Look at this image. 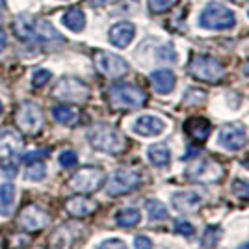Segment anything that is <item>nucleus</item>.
I'll return each instance as SVG.
<instances>
[{"label":"nucleus","instance_id":"f257e3e1","mask_svg":"<svg viewBox=\"0 0 249 249\" xmlns=\"http://www.w3.org/2000/svg\"><path fill=\"white\" fill-rule=\"evenodd\" d=\"M13 34L21 41L32 43V45H62L65 43L63 36L52 26L47 19L41 17H17L13 21Z\"/></svg>","mask_w":249,"mask_h":249},{"label":"nucleus","instance_id":"f03ea898","mask_svg":"<svg viewBox=\"0 0 249 249\" xmlns=\"http://www.w3.org/2000/svg\"><path fill=\"white\" fill-rule=\"evenodd\" d=\"M88 142L93 149L112 156L121 155L128 147V142H126L123 132L119 128L106 123L93 124L89 128V132H88Z\"/></svg>","mask_w":249,"mask_h":249},{"label":"nucleus","instance_id":"7ed1b4c3","mask_svg":"<svg viewBox=\"0 0 249 249\" xmlns=\"http://www.w3.org/2000/svg\"><path fill=\"white\" fill-rule=\"evenodd\" d=\"M110 106L115 110H138L147 103V93L134 84H115L108 91Z\"/></svg>","mask_w":249,"mask_h":249},{"label":"nucleus","instance_id":"20e7f679","mask_svg":"<svg viewBox=\"0 0 249 249\" xmlns=\"http://www.w3.org/2000/svg\"><path fill=\"white\" fill-rule=\"evenodd\" d=\"M199 24L207 30H229L236 24V15L219 2H210L199 15Z\"/></svg>","mask_w":249,"mask_h":249},{"label":"nucleus","instance_id":"39448f33","mask_svg":"<svg viewBox=\"0 0 249 249\" xmlns=\"http://www.w3.org/2000/svg\"><path fill=\"white\" fill-rule=\"evenodd\" d=\"M21 136L11 130L0 132V167L8 175H17V155L21 153Z\"/></svg>","mask_w":249,"mask_h":249},{"label":"nucleus","instance_id":"423d86ee","mask_svg":"<svg viewBox=\"0 0 249 249\" xmlns=\"http://www.w3.org/2000/svg\"><path fill=\"white\" fill-rule=\"evenodd\" d=\"M225 175V169L214 158H201L186 169V177L197 184H216Z\"/></svg>","mask_w":249,"mask_h":249},{"label":"nucleus","instance_id":"0eeeda50","mask_svg":"<svg viewBox=\"0 0 249 249\" xmlns=\"http://www.w3.org/2000/svg\"><path fill=\"white\" fill-rule=\"evenodd\" d=\"M15 124L22 134L36 136L45 124V115L37 104L22 103L15 112Z\"/></svg>","mask_w":249,"mask_h":249},{"label":"nucleus","instance_id":"6e6552de","mask_svg":"<svg viewBox=\"0 0 249 249\" xmlns=\"http://www.w3.org/2000/svg\"><path fill=\"white\" fill-rule=\"evenodd\" d=\"M89 88L88 84H84L82 80L78 78H73V76H65L60 82L56 84L52 95L60 101H65V103H76L82 104L89 99Z\"/></svg>","mask_w":249,"mask_h":249},{"label":"nucleus","instance_id":"1a4fd4ad","mask_svg":"<svg viewBox=\"0 0 249 249\" xmlns=\"http://www.w3.org/2000/svg\"><path fill=\"white\" fill-rule=\"evenodd\" d=\"M190 74L203 82L218 84L225 76V67L210 56H197L190 63Z\"/></svg>","mask_w":249,"mask_h":249},{"label":"nucleus","instance_id":"9d476101","mask_svg":"<svg viewBox=\"0 0 249 249\" xmlns=\"http://www.w3.org/2000/svg\"><path fill=\"white\" fill-rule=\"evenodd\" d=\"M142 184V175L134 171V169H117L114 175L108 178L106 184V194L117 197V196H124L130 194L132 190Z\"/></svg>","mask_w":249,"mask_h":249},{"label":"nucleus","instance_id":"9b49d317","mask_svg":"<svg viewBox=\"0 0 249 249\" xmlns=\"http://www.w3.org/2000/svg\"><path fill=\"white\" fill-rule=\"evenodd\" d=\"M104 178H106V177H104L103 169L88 166V167L78 169V171L71 177L69 184H71L73 190L80 192V194H93V192H97L99 188L103 186Z\"/></svg>","mask_w":249,"mask_h":249},{"label":"nucleus","instance_id":"f8f14e48","mask_svg":"<svg viewBox=\"0 0 249 249\" xmlns=\"http://www.w3.org/2000/svg\"><path fill=\"white\" fill-rule=\"evenodd\" d=\"M95 67L99 69V73H103L108 78H121L130 69V65L124 62L121 56L104 51L95 54Z\"/></svg>","mask_w":249,"mask_h":249},{"label":"nucleus","instance_id":"ddd939ff","mask_svg":"<svg viewBox=\"0 0 249 249\" xmlns=\"http://www.w3.org/2000/svg\"><path fill=\"white\" fill-rule=\"evenodd\" d=\"M49 223H51L49 212L43 210L41 207H37V205L24 207L17 216V225L24 231H28V232H37V231L47 227Z\"/></svg>","mask_w":249,"mask_h":249},{"label":"nucleus","instance_id":"4468645a","mask_svg":"<svg viewBox=\"0 0 249 249\" xmlns=\"http://www.w3.org/2000/svg\"><path fill=\"white\" fill-rule=\"evenodd\" d=\"M246 128L242 124H225L221 130H219V145L227 151H238L242 147L246 145Z\"/></svg>","mask_w":249,"mask_h":249},{"label":"nucleus","instance_id":"2eb2a0df","mask_svg":"<svg viewBox=\"0 0 249 249\" xmlns=\"http://www.w3.org/2000/svg\"><path fill=\"white\" fill-rule=\"evenodd\" d=\"M205 199L199 192L188 190V192H177L171 197V205L175 210L182 212V214H196L199 208L203 207Z\"/></svg>","mask_w":249,"mask_h":249},{"label":"nucleus","instance_id":"dca6fc26","mask_svg":"<svg viewBox=\"0 0 249 249\" xmlns=\"http://www.w3.org/2000/svg\"><path fill=\"white\" fill-rule=\"evenodd\" d=\"M182 128H184L188 138L194 140V142H197V143L207 142L210 132H212V124L205 117H190V119L184 121Z\"/></svg>","mask_w":249,"mask_h":249},{"label":"nucleus","instance_id":"f3484780","mask_svg":"<svg viewBox=\"0 0 249 249\" xmlns=\"http://www.w3.org/2000/svg\"><path fill=\"white\" fill-rule=\"evenodd\" d=\"M132 130H134L136 134L145 136V138L160 136L166 130V123L160 117H156V115H142V117L136 119Z\"/></svg>","mask_w":249,"mask_h":249},{"label":"nucleus","instance_id":"a211bd4d","mask_svg":"<svg viewBox=\"0 0 249 249\" xmlns=\"http://www.w3.org/2000/svg\"><path fill=\"white\" fill-rule=\"evenodd\" d=\"M136 36V28L132 22H117L114 24L112 28H110V34H108V37H110V41L112 45H115L117 49H124V47H128L132 39H134Z\"/></svg>","mask_w":249,"mask_h":249},{"label":"nucleus","instance_id":"6ab92c4d","mask_svg":"<svg viewBox=\"0 0 249 249\" xmlns=\"http://www.w3.org/2000/svg\"><path fill=\"white\" fill-rule=\"evenodd\" d=\"M97 208H99L97 201H93V199H89V197H82V196L71 197L65 201V210H67L71 216H74V218L91 216Z\"/></svg>","mask_w":249,"mask_h":249},{"label":"nucleus","instance_id":"aec40b11","mask_svg":"<svg viewBox=\"0 0 249 249\" xmlns=\"http://www.w3.org/2000/svg\"><path fill=\"white\" fill-rule=\"evenodd\" d=\"M151 84H153L156 93L167 95L175 89L177 76H175V73L169 71V69H158L155 73H151Z\"/></svg>","mask_w":249,"mask_h":249},{"label":"nucleus","instance_id":"412c9836","mask_svg":"<svg viewBox=\"0 0 249 249\" xmlns=\"http://www.w3.org/2000/svg\"><path fill=\"white\" fill-rule=\"evenodd\" d=\"M52 117L54 121H58L60 124H65V126H74L80 121V112L73 108V106H65V104H60V106H54L52 108Z\"/></svg>","mask_w":249,"mask_h":249},{"label":"nucleus","instance_id":"4be33fe9","mask_svg":"<svg viewBox=\"0 0 249 249\" xmlns=\"http://www.w3.org/2000/svg\"><path fill=\"white\" fill-rule=\"evenodd\" d=\"M147 158L149 162L156 167H166L171 162V151L164 143H155L147 149Z\"/></svg>","mask_w":249,"mask_h":249},{"label":"nucleus","instance_id":"5701e85b","mask_svg":"<svg viewBox=\"0 0 249 249\" xmlns=\"http://www.w3.org/2000/svg\"><path fill=\"white\" fill-rule=\"evenodd\" d=\"M13 205H15V186L11 182H6L0 186V214L11 216Z\"/></svg>","mask_w":249,"mask_h":249},{"label":"nucleus","instance_id":"b1692460","mask_svg":"<svg viewBox=\"0 0 249 249\" xmlns=\"http://www.w3.org/2000/svg\"><path fill=\"white\" fill-rule=\"evenodd\" d=\"M62 21L69 30L82 32L84 26H86V15H84V11L80 8H71V10L65 11Z\"/></svg>","mask_w":249,"mask_h":249},{"label":"nucleus","instance_id":"393cba45","mask_svg":"<svg viewBox=\"0 0 249 249\" xmlns=\"http://www.w3.org/2000/svg\"><path fill=\"white\" fill-rule=\"evenodd\" d=\"M145 208L151 221H166L169 218V212H167L166 205L162 201H158V199H149L145 203Z\"/></svg>","mask_w":249,"mask_h":249},{"label":"nucleus","instance_id":"a878e982","mask_svg":"<svg viewBox=\"0 0 249 249\" xmlns=\"http://www.w3.org/2000/svg\"><path fill=\"white\" fill-rule=\"evenodd\" d=\"M140 219H142V214H140L138 208H124V210H121V212L115 216L117 225H119V227H124V229L138 225Z\"/></svg>","mask_w":249,"mask_h":249},{"label":"nucleus","instance_id":"bb28decb","mask_svg":"<svg viewBox=\"0 0 249 249\" xmlns=\"http://www.w3.org/2000/svg\"><path fill=\"white\" fill-rule=\"evenodd\" d=\"M219 238H221V229L218 225H210L203 234V246L205 248H214L219 242Z\"/></svg>","mask_w":249,"mask_h":249},{"label":"nucleus","instance_id":"cd10ccee","mask_svg":"<svg viewBox=\"0 0 249 249\" xmlns=\"http://www.w3.org/2000/svg\"><path fill=\"white\" fill-rule=\"evenodd\" d=\"M205 99H207V93H205V91L192 88V89H188L186 93H184V97H182V103L188 104V106H197V104L205 103Z\"/></svg>","mask_w":249,"mask_h":249},{"label":"nucleus","instance_id":"c85d7f7f","mask_svg":"<svg viewBox=\"0 0 249 249\" xmlns=\"http://www.w3.org/2000/svg\"><path fill=\"white\" fill-rule=\"evenodd\" d=\"M45 175H47V166L43 162H34L26 171V178H30V180H43Z\"/></svg>","mask_w":249,"mask_h":249},{"label":"nucleus","instance_id":"c756f323","mask_svg":"<svg viewBox=\"0 0 249 249\" xmlns=\"http://www.w3.org/2000/svg\"><path fill=\"white\" fill-rule=\"evenodd\" d=\"M51 78H52L51 71H47V69H37L36 73L32 74V86H34L36 89H39V88H43L45 84H49Z\"/></svg>","mask_w":249,"mask_h":249},{"label":"nucleus","instance_id":"7c9ffc66","mask_svg":"<svg viewBox=\"0 0 249 249\" xmlns=\"http://www.w3.org/2000/svg\"><path fill=\"white\" fill-rule=\"evenodd\" d=\"M178 0H149V10L153 13H164V11L171 10Z\"/></svg>","mask_w":249,"mask_h":249},{"label":"nucleus","instance_id":"2f4dec72","mask_svg":"<svg viewBox=\"0 0 249 249\" xmlns=\"http://www.w3.org/2000/svg\"><path fill=\"white\" fill-rule=\"evenodd\" d=\"M232 194H234L238 199H246V201H249V182L236 178V180L232 182Z\"/></svg>","mask_w":249,"mask_h":249},{"label":"nucleus","instance_id":"473e14b6","mask_svg":"<svg viewBox=\"0 0 249 249\" xmlns=\"http://www.w3.org/2000/svg\"><path fill=\"white\" fill-rule=\"evenodd\" d=\"M78 164V156L74 151H63L62 155H60V166L65 167V169H69V167H74Z\"/></svg>","mask_w":249,"mask_h":249},{"label":"nucleus","instance_id":"72a5a7b5","mask_svg":"<svg viewBox=\"0 0 249 249\" xmlns=\"http://www.w3.org/2000/svg\"><path fill=\"white\" fill-rule=\"evenodd\" d=\"M175 232L182 234V236H194V234H196V227H194L190 221L178 219V221H175Z\"/></svg>","mask_w":249,"mask_h":249},{"label":"nucleus","instance_id":"f704fd0d","mask_svg":"<svg viewBox=\"0 0 249 249\" xmlns=\"http://www.w3.org/2000/svg\"><path fill=\"white\" fill-rule=\"evenodd\" d=\"M47 156H49V149H39V151H32V153L22 155V160L28 164H34V162H39L41 158H47Z\"/></svg>","mask_w":249,"mask_h":249},{"label":"nucleus","instance_id":"c9c22d12","mask_svg":"<svg viewBox=\"0 0 249 249\" xmlns=\"http://www.w3.org/2000/svg\"><path fill=\"white\" fill-rule=\"evenodd\" d=\"M97 249H128V248H126V244H124L123 240L110 238V240H104Z\"/></svg>","mask_w":249,"mask_h":249},{"label":"nucleus","instance_id":"e433bc0d","mask_svg":"<svg viewBox=\"0 0 249 249\" xmlns=\"http://www.w3.org/2000/svg\"><path fill=\"white\" fill-rule=\"evenodd\" d=\"M160 60H164V62H177L175 49H173L171 45H166V47L160 51Z\"/></svg>","mask_w":249,"mask_h":249},{"label":"nucleus","instance_id":"4c0bfd02","mask_svg":"<svg viewBox=\"0 0 249 249\" xmlns=\"http://www.w3.org/2000/svg\"><path fill=\"white\" fill-rule=\"evenodd\" d=\"M134 249H153V240L147 236H136Z\"/></svg>","mask_w":249,"mask_h":249},{"label":"nucleus","instance_id":"58836bf2","mask_svg":"<svg viewBox=\"0 0 249 249\" xmlns=\"http://www.w3.org/2000/svg\"><path fill=\"white\" fill-rule=\"evenodd\" d=\"M110 2H115V0H88V4H89V6H93V8L106 6V4H110Z\"/></svg>","mask_w":249,"mask_h":249},{"label":"nucleus","instance_id":"ea45409f","mask_svg":"<svg viewBox=\"0 0 249 249\" xmlns=\"http://www.w3.org/2000/svg\"><path fill=\"white\" fill-rule=\"evenodd\" d=\"M6 45H8V36H6V32L0 28V51H4Z\"/></svg>","mask_w":249,"mask_h":249},{"label":"nucleus","instance_id":"a19ab883","mask_svg":"<svg viewBox=\"0 0 249 249\" xmlns=\"http://www.w3.org/2000/svg\"><path fill=\"white\" fill-rule=\"evenodd\" d=\"M244 74H248V76H249V63H246V65H244Z\"/></svg>","mask_w":249,"mask_h":249},{"label":"nucleus","instance_id":"79ce46f5","mask_svg":"<svg viewBox=\"0 0 249 249\" xmlns=\"http://www.w3.org/2000/svg\"><path fill=\"white\" fill-rule=\"evenodd\" d=\"M238 249H249V242H246V244H242Z\"/></svg>","mask_w":249,"mask_h":249},{"label":"nucleus","instance_id":"37998d69","mask_svg":"<svg viewBox=\"0 0 249 249\" xmlns=\"http://www.w3.org/2000/svg\"><path fill=\"white\" fill-rule=\"evenodd\" d=\"M0 8H6V0H0Z\"/></svg>","mask_w":249,"mask_h":249},{"label":"nucleus","instance_id":"c03bdc74","mask_svg":"<svg viewBox=\"0 0 249 249\" xmlns=\"http://www.w3.org/2000/svg\"><path fill=\"white\" fill-rule=\"evenodd\" d=\"M2 112H4V104H2V101H0V115H2Z\"/></svg>","mask_w":249,"mask_h":249},{"label":"nucleus","instance_id":"a18cd8bd","mask_svg":"<svg viewBox=\"0 0 249 249\" xmlns=\"http://www.w3.org/2000/svg\"><path fill=\"white\" fill-rule=\"evenodd\" d=\"M248 15H249V11H248Z\"/></svg>","mask_w":249,"mask_h":249}]
</instances>
